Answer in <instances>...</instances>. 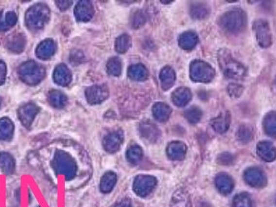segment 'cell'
<instances>
[{"instance_id":"obj_30","label":"cell","mask_w":276,"mask_h":207,"mask_svg":"<svg viewBox=\"0 0 276 207\" xmlns=\"http://www.w3.org/2000/svg\"><path fill=\"white\" fill-rule=\"evenodd\" d=\"M117 181L116 174L113 172H108L104 174V176H102L101 180V191L102 193H108L111 192L114 189Z\"/></svg>"},{"instance_id":"obj_6","label":"cell","mask_w":276,"mask_h":207,"mask_svg":"<svg viewBox=\"0 0 276 207\" xmlns=\"http://www.w3.org/2000/svg\"><path fill=\"white\" fill-rule=\"evenodd\" d=\"M190 74L192 80L199 83H209L215 77V70L204 61L195 60L190 64Z\"/></svg>"},{"instance_id":"obj_14","label":"cell","mask_w":276,"mask_h":207,"mask_svg":"<svg viewBox=\"0 0 276 207\" xmlns=\"http://www.w3.org/2000/svg\"><path fill=\"white\" fill-rule=\"evenodd\" d=\"M94 14V8L90 1H80L75 7V16L80 21H88Z\"/></svg>"},{"instance_id":"obj_45","label":"cell","mask_w":276,"mask_h":207,"mask_svg":"<svg viewBox=\"0 0 276 207\" xmlns=\"http://www.w3.org/2000/svg\"><path fill=\"white\" fill-rule=\"evenodd\" d=\"M56 5L58 6V8L61 10H66L70 7V5L73 4L72 1H68V0H63V1H57L55 2Z\"/></svg>"},{"instance_id":"obj_5","label":"cell","mask_w":276,"mask_h":207,"mask_svg":"<svg viewBox=\"0 0 276 207\" xmlns=\"http://www.w3.org/2000/svg\"><path fill=\"white\" fill-rule=\"evenodd\" d=\"M219 23L225 31L237 34L242 31L245 26V13L242 10H230L221 16Z\"/></svg>"},{"instance_id":"obj_17","label":"cell","mask_w":276,"mask_h":207,"mask_svg":"<svg viewBox=\"0 0 276 207\" xmlns=\"http://www.w3.org/2000/svg\"><path fill=\"white\" fill-rule=\"evenodd\" d=\"M71 72L65 64L57 66L53 71V80L57 85L60 86H67L71 81Z\"/></svg>"},{"instance_id":"obj_25","label":"cell","mask_w":276,"mask_h":207,"mask_svg":"<svg viewBox=\"0 0 276 207\" xmlns=\"http://www.w3.org/2000/svg\"><path fill=\"white\" fill-rule=\"evenodd\" d=\"M160 84L163 89L168 90L172 87L176 80L174 70L170 67L163 68L160 74Z\"/></svg>"},{"instance_id":"obj_16","label":"cell","mask_w":276,"mask_h":207,"mask_svg":"<svg viewBox=\"0 0 276 207\" xmlns=\"http://www.w3.org/2000/svg\"><path fill=\"white\" fill-rule=\"evenodd\" d=\"M139 132L145 139L154 142L160 137V131L156 125L150 121H143L139 125Z\"/></svg>"},{"instance_id":"obj_31","label":"cell","mask_w":276,"mask_h":207,"mask_svg":"<svg viewBox=\"0 0 276 207\" xmlns=\"http://www.w3.org/2000/svg\"><path fill=\"white\" fill-rule=\"evenodd\" d=\"M0 169L7 175L13 173L15 160L11 155L6 152H0Z\"/></svg>"},{"instance_id":"obj_35","label":"cell","mask_w":276,"mask_h":207,"mask_svg":"<svg viewBox=\"0 0 276 207\" xmlns=\"http://www.w3.org/2000/svg\"><path fill=\"white\" fill-rule=\"evenodd\" d=\"M276 114L274 111L268 113L265 117L264 121H263V126L264 130L267 135H271L272 137H275L276 134Z\"/></svg>"},{"instance_id":"obj_20","label":"cell","mask_w":276,"mask_h":207,"mask_svg":"<svg viewBox=\"0 0 276 207\" xmlns=\"http://www.w3.org/2000/svg\"><path fill=\"white\" fill-rule=\"evenodd\" d=\"M216 186L218 190L224 195H228L234 187L233 179L228 174L221 173L216 177Z\"/></svg>"},{"instance_id":"obj_21","label":"cell","mask_w":276,"mask_h":207,"mask_svg":"<svg viewBox=\"0 0 276 207\" xmlns=\"http://www.w3.org/2000/svg\"><path fill=\"white\" fill-rule=\"evenodd\" d=\"M192 99V93L187 87H182L175 90L172 94V102L177 107H183Z\"/></svg>"},{"instance_id":"obj_10","label":"cell","mask_w":276,"mask_h":207,"mask_svg":"<svg viewBox=\"0 0 276 207\" xmlns=\"http://www.w3.org/2000/svg\"><path fill=\"white\" fill-rule=\"evenodd\" d=\"M85 96L88 103L92 104L102 103L109 97V89L105 85H94L88 87Z\"/></svg>"},{"instance_id":"obj_28","label":"cell","mask_w":276,"mask_h":207,"mask_svg":"<svg viewBox=\"0 0 276 207\" xmlns=\"http://www.w3.org/2000/svg\"><path fill=\"white\" fill-rule=\"evenodd\" d=\"M14 133V125L12 121L7 118L0 119V140L7 141L12 138Z\"/></svg>"},{"instance_id":"obj_9","label":"cell","mask_w":276,"mask_h":207,"mask_svg":"<svg viewBox=\"0 0 276 207\" xmlns=\"http://www.w3.org/2000/svg\"><path fill=\"white\" fill-rule=\"evenodd\" d=\"M245 182L255 188H262L266 186L267 179L264 172L259 169L251 168L244 172Z\"/></svg>"},{"instance_id":"obj_33","label":"cell","mask_w":276,"mask_h":207,"mask_svg":"<svg viewBox=\"0 0 276 207\" xmlns=\"http://www.w3.org/2000/svg\"><path fill=\"white\" fill-rule=\"evenodd\" d=\"M208 7H207V5L204 4V3L196 2L190 7V15L194 19H205L208 16Z\"/></svg>"},{"instance_id":"obj_40","label":"cell","mask_w":276,"mask_h":207,"mask_svg":"<svg viewBox=\"0 0 276 207\" xmlns=\"http://www.w3.org/2000/svg\"><path fill=\"white\" fill-rule=\"evenodd\" d=\"M185 118H187V120L189 121V122L191 124H196L199 122V121L201 120L203 113L200 110V108H197V107H191V108H188L186 112H185Z\"/></svg>"},{"instance_id":"obj_39","label":"cell","mask_w":276,"mask_h":207,"mask_svg":"<svg viewBox=\"0 0 276 207\" xmlns=\"http://www.w3.org/2000/svg\"><path fill=\"white\" fill-rule=\"evenodd\" d=\"M233 207H252V199L246 193H239L233 198Z\"/></svg>"},{"instance_id":"obj_4","label":"cell","mask_w":276,"mask_h":207,"mask_svg":"<svg viewBox=\"0 0 276 207\" xmlns=\"http://www.w3.org/2000/svg\"><path fill=\"white\" fill-rule=\"evenodd\" d=\"M50 18V9L47 5L36 3L32 6L25 15L27 26L32 30H38L45 26Z\"/></svg>"},{"instance_id":"obj_3","label":"cell","mask_w":276,"mask_h":207,"mask_svg":"<svg viewBox=\"0 0 276 207\" xmlns=\"http://www.w3.org/2000/svg\"><path fill=\"white\" fill-rule=\"evenodd\" d=\"M19 79L27 85H36L41 82L46 75L42 66L34 61H28L19 66L18 69Z\"/></svg>"},{"instance_id":"obj_41","label":"cell","mask_w":276,"mask_h":207,"mask_svg":"<svg viewBox=\"0 0 276 207\" xmlns=\"http://www.w3.org/2000/svg\"><path fill=\"white\" fill-rule=\"evenodd\" d=\"M146 16L142 11H136L131 17V25L135 29H138L146 22Z\"/></svg>"},{"instance_id":"obj_32","label":"cell","mask_w":276,"mask_h":207,"mask_svg":"<svg viewBox=\"0 0 276 207\" xmlns=\"http://www.w3.org/2000/svg\"><path fill=\"white\" fill-rule=\"evenodd\" d=\"M48 101L51 106L54 108H61L67 104L68 98L63 92H59L58 90H53L49 92Z\"/></svg>"},{"instance_id":"obj_24","label":"cell","mask_w":276,"mask_h":207,"mask_svg":"<svg viewBox=\"0 0 276 207\" xmlns=\"http://www.w3.org/2000/svg\"><path fill=\"white\" fill-rule=\"evenodd\" d=\"M199 38L196 34L193 32H187L182 34L178 39L180 47L186 51H191L196 46Z\"/></svg>"},{"instance_id":"obj_36","label":"cell","mask_w":276,"mask_h":207,"mask_svg":"<svg viewBox=\"0 0 276 207\" xmlns=\"http://www.w3.org/2000/svg\"><path fill=\"white\" fill-rule=\"evenodd\" d=\"M253 135H254V130L252 126L250 125H241L237 133L238 140L242 143H248L252 139Z\"/></svg>"},{"instance_id":"obj_38","label":"cell","mask_w":276,"mask_h":207,"mask_svg":"<svg viewBox=\"0 0 276 207\" xmlns=\"http://www.w3.org/2000/svg\"><path fill=\"white\" fill-rule=\"evenodd\" d=\"M107 72L113 76H119L121 73V61L118 57L111 58L107 63Z\"/></svg>"},{"instance_id":"obj_23","label":"cell","mask_w":276,"mask_h":207,"mask_svg":"<svg viewBox=\"0 0 276 207\" xmlns=\"http://www.w3.org/2000/svg\"><path fill=\"white\" fill-rule=\"evenodd\" d=\"M170 207H193L189 194L185 190H178L172 195Z\"/></svg>"},{"instance_id":"obj_11","label":"cell","mask_w":276,"mask_h":207,"mask_svg":"<svg viewBox=\"0 0 276 207\" xmlns=\"http://www.w3.org/2000/svg\"><path fill=\"white\" fill-rule=\"evenodd\" d=\"M124 135L121 130H115L109 133L103 140V146L106 152L114 153L118 152L123 142Z\"/></svg>"},{"instance_id":"obj_8","label":"cell","mask_w":276,"mask_h":207,"mask_svg":"<svg viewBox=\"0 0 276 207\" xmlns=\"http://www.w3.org/2000/svg\"><path fill=\"white\" fill-rule=\"evenodd\" d=\"M254 30L260 46L267 48L272 45V34L269 24L264 19H258L254 23Z\"/></svg>"},{"instance_id":"obj_18","label":"cell","mask_w":276,"mask_h":207,"mask_svg":"<svg viewBox=\"0 0 276 207\" xmlns=\"http://www.w3.org/2000/svg\"><path fill=\"white\" fill-rule=\"evenodd\" d=\"M259 156L266 162H272L276 159V148L272 142L262 141L257 145Z\"/></svg>"},{"instance_id":"obj_26","label":"cell","mask_w":276,"mask_h":207,"mask_svg":"<svg viewBox=\"0 0 276 207\" xmlns=\"http://www.w3.org/2000/svg\"><path fill=\"white\" fill-rule=\"evenodd\" d=\"M172 109L170 106L165 103H156L153 108V114L154 118L160 122H165L170 118Z\"/></svg>"},{"instance_id":"obj_7","label":"cell","mask_w":276,"mask_h":207,"mask_svg":"<svg viewBox=\"0 0 276 207\" xmlns=\"http://www.w3.org/2000/svg\"><path fill=\"white\" fill-rule=\"evenodd\" d=\"M156 179L149 175L136 176L133 184V190L139 197L149 195L156 186Z\"/></svg>"},{"instance_id":"obj_34","label":"cell","mask_w":276,"mask_h":207,"mask_svg":"<svg viewBox=\"0 0 276 207\" xmlns=\"http://www.w3.org/2000/svg\"><path fill=\"white\" fill-rule=\"evenodd\" d=\"M143 150L138 145H134L126 152V159L131 164H136L141 161L143 158Z\"/></svg>"},{"instance_id":"obj_37","label":"cell","mask_w":276,"mask_h":207,"mask_svg":"<svg viewBox=\"0 0 276 207\" xmlns=\"http://www.w3.org/2000/svg\"><path fill=\"white\" fill-rule=\"evenodd\" d=\"M131 46V36L127 34H122L115 41V50L120 53H126Z\"/></svg>"},{"instance_id":"obj_42","label":"cell","mask_w":276,"mask_h":207,"mask_svg":"<svg viewBox=\"0 0 276 207\" xmlns=\"http://www.w3.org/2000/svg\"><path fill=\"white\" fill-rule=\"evenodd\" d=\"M243 91H244L243 87L240 85H235V84L230 85L228 87V93L231 97H234V98H238L240 97L241 95L242 94Z\"/></svg>"},{"instance_id":"obj_27","label":"cell","mask_w":276,"mask_h":207,"mask_svg":"<svg viewBox=\"0 0 276 207\" xmlns=\"http://www.w3.org/2000/svg\"><path fill=\"white\" fill-rule=\"evenodd\" d=\"M128 76L136 81H143L148 77V69L143 64H136L129 68Z\"/></svg>"},{"instance_id":"obj_12","label":"cell","mask_w":276,"mask_h":207,"mask_svg":"<svg viewBox=\"0 0 276 207\" xmlns=\"http://www.w3.org/2000/svg\"><path fill=\"white\" fill-rule=\"evenodd\" d=\"M39 108L35 104H25L18 110V117L22 124L28 128L32 125L34 118L38 113Z\"/></svg>"},{"instance_id":"obj_47","label":"cell","mask_w":276,"mask_h":207,"mask_svg":"<svg viewBox=\"0 0 276 207\" xmlns=\"http://www.w3.org/2000/svg\"><path fill=\"white\" fill-rule=\"evenodd\" d=\"M0 103H1V102H0Z\"/></svg>"},{"instance_id":"obj_22","label":"cell","mask_w":276,"mask_h":207,"mask_svg":"<svg viewBox=\"0 0 276 207\" xmlns=\"http://www.w3.org/2000/svg\"><path fill=\"white\" fill-rule=\"evenodd\" d=\"M230 122V114L228 112H226V113H221V115L212 119L211 121V125L216 132L223 134L228 130Z\"/></svg>"},{"instance_id":"obj_44","label":"cell","mask_w":276,"mask_h":207,"mask_svg":"<svg viewBox=\"0 0 276 207\" xmlns=\"http://www.w3.org/2000/svg\"><path fill=\"white\" fill-rule=\"evenodd\" d=\"M7 75V67L5 63L0 61V85H2L5 82Z\"/></svg>"},{"instance_id":"obj_1","label":"cell","mask_w":276,"mask_h":207,"mask_svg":"<svg viewBox=\"0 0 276 207\" xmlns=\"http://www.w3.org/2000/svg\"><path fill=\"white\" fill-rule=\"evenodd\" d=\"M218 62L224 75L233 80H242L245 77V67L233 58L230 51L222 49L218 52Z\"/></svg>"},{"instance_id":"obj_15","label":"cell","mask_w":276,"mask_h":207,"mask_svg":"<svg viewBox=\"0 0 276 207\" xmlns=\"http://www.w3.org/2000/svg\"><path fill=\"white\" fill-rule=\"evenodd\" d=\"M187 147L184 142H172L168 145L166 152L168 156L172 160L179 161L184 159L187 154Z\"/></svg>"},{"instance_id":"obj_43","label":"cell","mask_w":276,"mask_h":207,"mask_svg":"<svg viewBox=\"0 0 276 207\" xmlns=\"http://www.w3.org/2000/svg\"><path fill=\"white\" fill-rule=\"evenodd\" d=\"M234 160L233 155L228 152H224L220 155L217 159L219 164H223V165H227V164H231Z\"/></svg>"},{"instance_id":"obj_13","label":"cell","mask_w":276,"mask_h":207,"mask_svg":"<svg viewBox=\"0 0 276 207\" xmlns=\"http://www.w3.org/2000/svg\"><path fill=\"white\" fill-rule=\"evenodd\" d=\"M5 46L12 53H21L26 46V37L20 33L12 34L6 39Z\"/></svg>"},{"instance_id":"obj_2","label":"cell","mask_w":276,"mask_h":207,"mask_svg":"<svg viewBox=\"0 0 276 207\" xmlns=\"http://www.w3.org/2000/svg\"><path fill=\"white\" fill-rule=\"evenodd\" d=\"M52 167L58 175H63L67 181L75 177L77 172V164L72 157L63 151H57L52 160Z\"/></svg>"},{"instance_id":"obj_19","label":"cell","mask_w":276,"mask_h":207,"mask_svg":"<svg viewBox=\"0 0 276 207\" xmlns=\"http://www.w3.org/2000/svg\"><path fill=\"white\" fill-rule=\"evenodd\" d=\"M56 46L54 41L51 39H47L39 44L36 47V54L39 58L46 60L51 58L54 54Z\"/></svg>"},{"instance_id":"obj_29","label":"cell","mask_w":276,"mask_h":207,"mask_svg":"<svg viewBox=\"0 0 276 207\" xmlns=\"http://www.w3.org/2000/svg\"><path fill=\"white\" fill-rule=\"evenodd\" d=\"M17 21V17L14 12H0V31L9 30Z\"/></svg>"},{"instance_id":"obj_46","label":"cell","mask_w":276,"mask_h":207,"mask_svg":"<svg viewBox=\"0 0 276 207\" xmlns=\"http://www.w3.org/2000/svg\"><path fill=\"white\" fill-rule=\"evenodd\" d=\"M114 207H132V204H131V201L129 199H124V200L121 201L120 203H118L116 206Z\"/></svg>"}]
</instances>
